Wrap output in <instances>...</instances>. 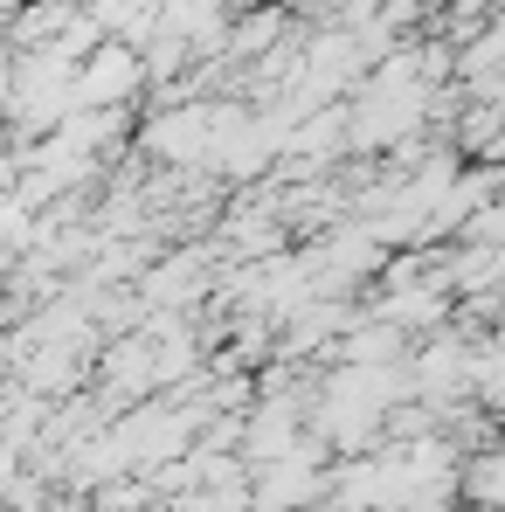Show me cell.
Masks as SVG:
<instances>
[{"label":"cell","instance_id":"6da1fadb","mask_svg":"<svg viewBox=\"0 0 505 512\" xmlns=\"http://www.w3.org/2000/svg\"><path fill=\"white\" fill-rule=\"evenodd\" d=\"M471 360H478V340L471 333H429V340L409 353V381H416V402H429L436 416H450L457 402H471Z\"/></svg>","mask_w":505,"mask_h":512},{"label":"cell","instance_id":"7a4b0ae2","mask_svg":"<svg viewBox=\"0 0 505 512\" xmlns=\"http://www.w3.org/2000/svg\"><path fill=\"white\" fill-rule=\"evenodd\" d=\"M146 84H153L146 49H132V42H104L97 56H84V70H77V111H84V104H132Z\"/></svg>","mask_w":505,"mask_h":512},{"label":"cell","instance_id":"3957f363","mask_svg":"<svg viewBox=\"0 0 505 512\" xmlns=\"http://www.w3.org/2000/svg\"><path fill=\"white\" fill-rule=\"evenodd\" d=\"M208 263L201 250H180V256H160V263H146L139 270V305L146 312H187L194 298H208Z\"/></svg>","mask_w":505,"mask_h":512},{"label":"cell","instance_id":"277c9868","mask_svg":"<svg viewBox=\"0 0 505 512\" xmlns=\"http://www.w3.org/2000/svg\"><path fill=\"white\" fill-rule=\"evenodd\" d=\"M464 506L505 512V436L492 443V450H478V457L464 464Z\"/></svg>","mask_w":505,"mask_h":512},{"label":"cell","instance_id":"5b68a950","mask_svg":"<svg viewBox=\"0 0 505 512\" xmlns=\"http://www.w3.org/2000/svg\"><path fill=\"white\" fill-rule=\"evenodd\" d=\"M471 402L505 416V333L499 340H478V360H471Z\"/></svg>","mask_w":505,"mask_h":512},{"label":"cell","instance_id":"8992f818","mask_svg":"<svg viewBox=\"0 0 505 512\" xmlns=\"http://www.w3.org/2000/svg\"><path fill=\"white\" fill-rule=\"evenodd\" d=\"M277 35H284V14H250V21L236 28V42H229V49H236V56H256V49H270Z\"/></svg>","mask_w":505,"mask_h":512}]
</instances>
